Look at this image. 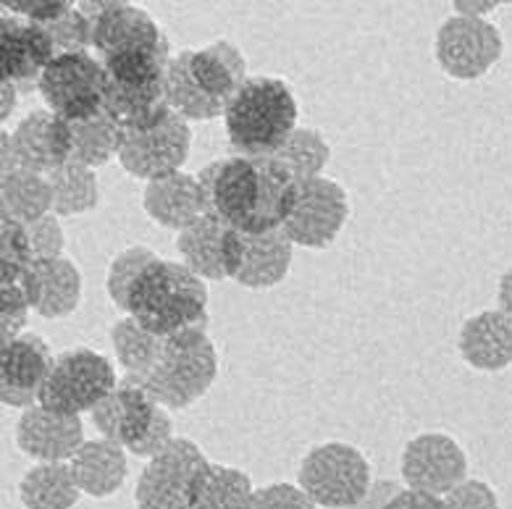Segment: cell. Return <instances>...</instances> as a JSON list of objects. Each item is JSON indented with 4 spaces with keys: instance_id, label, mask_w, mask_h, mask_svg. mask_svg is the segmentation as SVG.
<instances>
[{
    "instance_id": "1",
    "label": "cell",
    "mask_w": 512,
    "mask_h": 509,
    "mask_svg": "<svg viewBox=\"0 0 512 509\" xmlns=\"http://www.w3.org/2000/svg\"><path fill=\"white\" fill-rule=\"evenodd\" d=\"M208 213L242 234L284 229L300 195L295 171L274 155H229L197 174Z\"/></svg>"
},
{
    "instance_id": "2",
    "label": "cell",
    "mask_w": 512,
    "mask_h": 509,
    "mask_svg": "<svg viewBox=\"0 0 512 509\" xmlns=\"http://www.w3.org/2000/svg\"><path fill=\"white\" fill-rule=\"evenodd\" d=\"M247 63L232 42L218 40L200 50L171 56L166 69V98L171 111L190 121H211L226 113L237 90L247 82Z\"/></svg>"
},
{
    "instance_id": "3",
    "label": "cell",
    "mask_w": 512,
    "mask_h": 509,
    "mask_svg": "<svg viewBox=\"0 0 512 509\" xmlns=\"http://www.w3.org/2000/svg\"><path fill=\"white\" fill-rule=\"evenodd\" d=\"M127 315L155 336L208 326V286L184 263L155 258L134 279Z\"/></svg>"
},
{
    "instance_id": "4",
    "label": "cell",
    "mask_w": 512,
    "mask_h": 509,
    "mask_svg": "<svg viewBox=\"0 0 512 509\" xmlns=\"http://www.w3.org/2000/svg\"><path fill=\"white\" fill-rule=\"evenodd\" d=\"M224 124L239 155H276L297 129V100L281 79L250 77L226 105Z\"/></svg>"
},
{
    "instance_id": "5",
    "label": "cell",
    "mask_w": 512,
    "mask_h": 509,
    "mask_svg": "<svg viewBox=\"0 0 512 509\" xmlns=\"http://www.w3.org/2000/svg\"><path fill=\"white\" fill-rule=\"evenodd\" d=\"M218 376V355L205 328H190L182 334L163 336L158 363L148 376L137 381L163 407H190L211 389ZM132 381V378H129Z\"/></svg>"
},
{
    "instance_id": "6",
    "label": "cell",
    "mask_w": 512,
    "mask_h": 509,
    "mask_svg": "<svg viewBox=\"0 0 512 509\" xmlns=\"http://www.w3.org/2000/svg\"><path fill=\"white\" fill-rule=\"evenodd\" d=\"M300 489L316 507H358L371 489V465L352 444L329 441L305 454L300 465Z\"/></svg>"
},
{
    "instance_id": "7",
    "label": "cell",
    "mask_w": 512,
    "mask_h": 509,
    "mask_svg": "<svg viewBox=\"0 0 512 509\" xmlns=\"http://www.w3.org/2000/svg\"><path fill=\"white\" fill-rule=\"evenodd\" d=\"M116 386V370L106 355L87 347L66 349L40 389V405L58 415H82L95 410Z\"/></svg>"
},
{
    "instance_id": "8",
    "label": "cell",
    "mask_w": 512,
    "mask_h": 509,
    "mask_svg": "<svg viewBox=\"0 0 512 509\" xmlns=\"http://www.w3.org/2000/svg\"><path fill=\"white\" fill-rule=\"evenodd\" d=\"M50 111L64 121H87L103 113L108 77L103 63L87 53H58L37 82Z\"/></svg>"
},
{
    "instance_id": "9",
    "label": "cell",
    "mask_w": 512,
    "mask_h": 509,
    "mask_svg": "<svg viewBox=\"0 0 512 509\" xmlns=\"http://www.w3.org/2000/svg\"><path fill=\"white\" fill-rule=\"evenodd\" d=\"M211 462L195 441L174 439L166 452L148 460L142 470L134 504L137 509H192L197 481Z\"/></svg>"
},
{
    "instance_id": "10",
    "label": "cell",
    "mask_w": 512,
    "mask_h": 509,
    "mask_svg": "<svg viewBox=\"0 0 512 509\" xmlns=\"http://www.w3.org/2000/svg\"><path fill=\"white\" fill-rule=\"evenodd\" d=\"M505 40L484 19L452 16L436 32V61L452 79H481L502 58Z\"/></svg>"
},
{
    "instance_id": "11",
    "label": "cell",
    "mask_w": 512,
    "mask_h": 509,
    "mask_svg": "<svg viewBox=\"0 0 512 509\" xmlns=\"http://www.w3.org/2000/svg\"><path fill=\"white\" fill-rule=\"evenodd\" d=\"M192 132L184 116L176 111L169 119L161 121L145 132H127L119 150V163L137 179H163V176L179 174L190 158Z\"/></svg>"
},
{
    "instance_id": "12",
    "label": "cell",
    "mask_w": 512,
    "mask_h": 509,
    "mask_svg": "<svg viewBox=\"0 0 512 509\" xmlns=\"http://www.w3.org/2000/svg\"><path fill=\"white\" fill-rule=\"evenodd\" d=\"M347 216H350L347 192L326 176H316L300 184L295 210L287 218L284 231L295 245L321 250L337 239Z\"/></svg>"
},
{
    "instance_id": "13",
    "label": "cell",
    "mask_w": 512,
    "mask_h": 509,
    "mask_svg": "<svg viewBox=\"0 0 512 509\" xmlns=\"http://www.w3.org/2000/svg\"><path fill=\"white\" fill-rule=\"evenodd\" d=\"M176 250L182 255V263L200 279H237L245 263V234L205 213L195 224L179 231Z\"/></svg>"
},
{
    "instance_id": "14",
    "label": "cell",
    "mask_w": 512,
    "mask_h": 509,
    "mask_svg": "<svg viewBox=\"0 0 512 509\" xmlns=\"http://www.w3.org/2000/svg\"><path fill=\"white\" fill-rule=\"evenodd\" d=\"M400 470L407 489L444 496L465 481L468 457L447 433H421L402 452Z\"/></svg>"
},
{
    "instance_id": "15",
    "label": "cell",
    "mask_w": 512,
    "mask_h": 509,
    "mask_svg": "<svg viewBox=\"0 0 512 509\" xmlns=\"http://www.w3.org/2000/svg\"><path fill=\"white\" fill-rule=\"evenodd\" d=\"M56 357L37 334H22L0 347V399L8 407L40 405V389L48 381Z\"/></svg>"
},
{
    "instance_id": "16",
    "label": "cell",
    "mask_w": 512,
    "mask_h": 509,
    "mask_svg": "<svg viewBox=\"0 0 512 509\" xmlns=\"http://www.w3.org/2000/svg\"><path fill=\"white\" fill-rule=\"evenodd\" d=\"M16 168L50 176L53 171L71 161L74 153V134L71 121H64L53 111H35L11 134Z\"/></svg>"
},
{
    "instance_id": "17",
    "label": "cell",
    "mask_w": 512,
    "mask_h": 509,
    "mask_svg": "<svg viewBox=\"0 0 512 509\" xmlns=\"http://www.w3.org/2000/svg\"><path fill=\"white\" fill-rule=\"evenodd\" d=\"M161 405L148 389L137 381H119V386L90 412L92 426L103 439H111L132 452L153 428Z\"/></svg>"
},
{
    "instance_id": "18",
    "label": "cell",
    "mask_w": 512,
    "mask_h": 509,
    "mask_svg": "<svg viewBox=\"0 0 512 509\" xmlns=\"http://www.w3.org/2000/svg\"><path fill=\"white\" fill-rule=\"evenodd\" d=\"M56 42L50 32L35 21L22 16H0V63H3V82L32 84L40 82L43 71L58 56Z\"/></svg>"
},
{
    "instance_id": "19",
    "label": "cell",
    "mask_w": 512,
    "mask_h": 509,
    "mask_svg": "<svg viewBox=\"0 0 512 509\" xmlns=\"http://www.w3.org/2000/svg\"><path fill=\"white\" fill-rule=\"evenodd\" d=\"M16 444L37 462H69L85 444L79 415H58L43 405L29 407L16 423Z\"/></svg>"
},
{
    "instance_id": "20",
    "label": "cell",
    "mask_w": 512,
    "mask_h": 509,
    "mask_svg": "<svg viewBox=\"0 0 512 509\" xmlns=\"http://www.w3.org/2000/svg\"><path fill=\"white\" fill-rule=\"evenodd\" d=\"M14 284L22 286L32 310L43 318H66L82 300V273L66 258L32 260Z\"/></svg>"
},
{
    "instance_id": "21",
    "label": "cell",
    "mask_w": 512,
    "mask_h": 509,
    "mask_svg": "<svg viewBox=\"0 0 512 509\" xmlns=\"http://www.w3.org/2000/svg\"><path fill=\"white\" fill-rule=\"evenodd\" d=\"M142 205L155 224L174 231H184L208 213L203 184L197 176L184 174V171L148 182Z\"/></svg>"
},
{
    "instance_id": "22",
    "label": "cell",
    "mask_w": 512,
    "mask_h": 509,
    "mask_svg": "<svg viewBox=\"0 0 512 509\" xmlns=\"http://www.w3.org/2000/svg\"><path fill=\"white\" fill-rule=\"evenodd\" d=\"M460 355L476 370L497 373L512 365V318L502 310H484L460 328Z\"/></svg>"
},
{
    "instance_id": "23",
    "label": "cell",
    "mask_w": 512,
    "mask_h": 509,
    "mask_svg": "<svg viewBox=\"0 0 512 509\" xmlns=\"http://www.w3.org/2000/svg\"><path fill=\"white\" fill-rule=\"evenodd\" d=\"M69 468L82 494L106 499L116 494L127 478V452L116 441L100 436L79 447V452L69 460Z\"/></svg>"
},
{
    "instance_id": "24",
    "label": "cell",
    "mask_w": 512,
    "mask_h": 509,
    "mask_svg": "<svg viewBox=\"0 0 512 509\" xmlns=\"http://www.w3.org/2000/svg\"><path fill=\"white\" fill-rule=\"evenodd\" d=\"M292 247L295 242L284 229L245 234V263L234 281L247 289H271L281 284L292 265Z\"/></svg>"
},
{
    "instance_id": "25",
    "label": "cell",
    "mask_w": 512,
    "mask_h": 509,
    "mask_svg": "<svg viewBox=\"0 0 512 509\" xmlns=\"http://www.w3.org/2000/svg\"><path fill=\"white\" fill-rule=\"evenodd\" d=\"M79 491L66 462H37L19 483V499L27 509H71Z\"/></svg>"
},
{
    "instance_id": "26",
    "label": "cell",
    "mask_w": 512,
    "mask_h": 509,
    "mask_svg": "<svg viewBox=\"0 0 512 509\" xmlns=\"http://www.w3.org/2000/svg\"><path fill=\"white\" fill-rule=\"evenodd\" d=\"M0 205H3V216L16 218L22 224L53 213V192H50L48 176L24 171V168L3 174Z\"/></svg>"
},
{
    "instance_id": "27",
    "label": "cell",
    "mask_w": 512,
    "mask_h": 509,
    "mask_svg": "<svg viewBox=\"0 0 512 509\" xmlns=\"http://www.w3.org/2000/svg\"><path fill=\"white\" fill-rule=\"evenodd\" d=\"M250 475L229 465H208L197 481L192 509H250L253 507Z\"/></svg>"
},
{
    "instance_id": "28",
    "label": "cell",
    "mask_w": 512,
    "mask_h": 509,
    "mask_svg": "<svg viewBox=\"0 0 512 509\" xmlns=\"http://www.w3.org/2000/svg\"><path fill=\"white\" fill-rule=\"evenodd\" d=\"M111 344L113 352H116V360L124 368L127 378L142 381L153 370V365L158 363V357H161L163 336L150 334L148 328H142L132 315H127V318L113 323Z\"/></svg>"
},
{
    "instance_id": "29",
    "label": "cell",
    "mask_w": 512,
    "mask_h": 509,
    "mask_svg": "<svg viewBox=\"0 0 512 509\" xmlns=\"http://www.w3.org/2000/svg\"><path fill=\"white\" fill-rule=\"evenodd\" d=\"M56 216H79L98 205V176L77 161H69L48 176Z\"/></svg>"
},
{
    "instance_id": "30",
    "label": "cell",
    "mask_w": 512,
    "mask_h": 509,
    "mask_svg": "<svg viewBox=\"0 0 512 509\" xmlns=\"http://www.w3.org/2000/svg\"><path fill=\"white\" fill-rule=\"evenodd\" d=\"M71 134H74L71 161L82 163L87 168H98L106 166L113 155L119 158L121 142H124V129L108 113H98L95 119L87 121H74L71 124Z\"/></svg>"
},
{
    "instance_id": "31",
    "label": "cell",
    "mask_w": 512,
    "mask_h": 509,
    "mask_svg": "<svg viewBox=\"0 0 512 509\" xmlns=\"http://www.w3.org/2000/svg\"><path fill=\"white\" fill-rule=\"evenodd\" d=\"M329 153V142L323 140L321 132H316V129H295V134L284 142V147L274 158L287 163L300 182H308V179L321 176V171L329 163Z\"/></svg>"
},
{
    "instance_id": "32",
    "label": "cell",
    "mask_w": 512,
    "mask_h": 509,
    "mask_svg": "<svg viewBox=\"0 0 512 509\" xmlns=\"http://www.w3.org/2000/svg\"><path fill=\"white\" fill-rule=\"evenodd\" d=\"M32 260H35V252L29 245L27 226L16 218H0V276H3V284L19 281V276L32 265Z\"/></svg>"
},
{
    "instance_id": "33",
    "label": "cell",
    "mask_w": 512,
    "mask_h": 509,
    "mask_svg": "<svg viewBox=\"0 0 512 509\" xmlns=\"http://www.w3.org/2000/svg\"><path fill=\"white\" fill-rule=\"evenodd\" d=\"M155 258H158V255H155L153 250H148V247H129V250L119 252V255L111 260V265H108L106 286L108 297H111L113 305L119 307V310L127 313V297L134 279H137L142 273V268L148 263H153Z\"/></svg>"
},
{
    "instance_id": "34",
    "label": "cell",
    "mask_w": 512,
    "mask_h": 509,
    "mask_svg": "<svg viewBox=\"0 0 512 509\" xmlns=\"http://www.w3.org/2000/svg\"><path fill=\"white\" fill-rule=\"evenodd\" d=\"M27 234H29V245H32V252H35V260H50V258H64V229L58 224L56 213H48L43 218H35L29 221Z\"/></svg>"
},
{
    "instance_id": "35",
    "label": "cell",
    "mask_w": 512,
    "mask_h": 509,
    "mask_svg": "<svg viewBox=\"0 0 512 509\" xmlns=\"http://www.w3.org/2000/svg\"><path fill=\"white\" fill-rule=\"evenodd\" d=\"M442 499L447 509H499L497 491L478 478H465L460 486L447 491Z\"/></svg>"
},
{
    "instance_id": "36",
    "label": "cell",
    "mask_w": 512,
    "mask_h": 509,
    "mask_svg": "<svg viewBox=\"0 0 512 509\" xmlns=\"http://www.w3.org/2000/svg\"><path fill=\"white\" fill-rule=\"evenodd\" d=\"M32 310L29 305L27 294L19 284H3V305H0V313H3V344L16 339V336H22L24 331V323H27V313Z\"/></svg>"
},
{
    "instance_id": "37",
    "label": "cell",
    "mask_w": 512,
    "mask_h": 509,
    "mask_svg": "<svg viewBox=\"0 0 512 509\" xmlns=\"http://www.w3.org/2000/svg\"><path fill=\"white\" fill-rule=\"evenodd\" d=\"M250 509H316V502L300 486L271 483L266 489L255 491Z\"/></svg>"
},
{
    "instance_id": "38",
    "label": "cell",
    "mask_w": 512,
    "mask_h": 509,
    "mask_svg": "<svg viewBox=\"0 0 512 509\" xmlns=\"http://www.w3.org/2000/svg\"><path fill=\"white\" fill-rule=\"evenodd\" d=\"M71 8V3L66 0H6L3 3V11L6 14L22 16V19L35 21L40 27H50L53 21H58Z\"/></svg>"
},
{
    "instance_id": "39",
    "label": "cell",
    "mask_w": 512,
    "mask_h": 509,
    "mask_svg": "<svg viewBox=\"0 0 512 509\" xmlns=\"http://www.w3.org/2000/svg\"><path fill=\"white\" fill-rule=\"evenodd\" d=\"M171 441H174V423H171L169 410L161 405L153 428H150L148 436L132 449V454L134 457H142V460H153V457H158V454L166 452V449L171 447Z\"/></svg>"
},
{
    "instance_id": "40",
    "label": "cell",
    "mask_w": 512,
    "mask_h": 509,
    "mask_svg": "<svg viewBox=\"0 0 512 509\" xmlns=\"http://www.w3.org/2000/svg\"><path fill=\"white\" fill-rule=\"evenodd\" d=\"M381 509H447V507H444L442 496L428 494V491L405 489L389 496V499L381 504Z\"/></svg>"
},
{
    "instance_id": "41",
    "label": "cell",
    "mask_w": 512,
    "mask_h": 509,
    "mask_svg": "<svg viewBox=\"0 0 512 509\" xmlns=\"http://www.w3.org/2000/svg\"><path fill=\"white\" fill-rule=\"evenodd\" d=\"M497 300H499V310L512 318V265L502 273V279H499Z\"/></svg>"
},
{
    "instance_id": "42",
    "label": "cell",
    "mask_w": 512,
    "mask_h": 509,
    "mask_svg": "<svg viewBox=\"0 0 512 509\" xmlns=\"http://www.w3.org/2000/svg\"><path fill=\"white\" fill-rule=\"evenodd\" d=\"M457 16H473V19H481L484 14L494 11L497 3H455Z\"/></svg>"
},
{
    "instance_id": "43",
    "label": "cell",
    "mask_w": 512,
    "mask_h": 509,
    "mask_svg": "<svg viewBox=\"0 0 512 509\" xmlns=\"http://www.w3.org/2000/svg\"><path fill=\"white\" fill-rule=\"evenodd\" d=\"M14 108H16V84L3 82V108H0V119L6 121Z\"/></svg>"
}]
</instances>
